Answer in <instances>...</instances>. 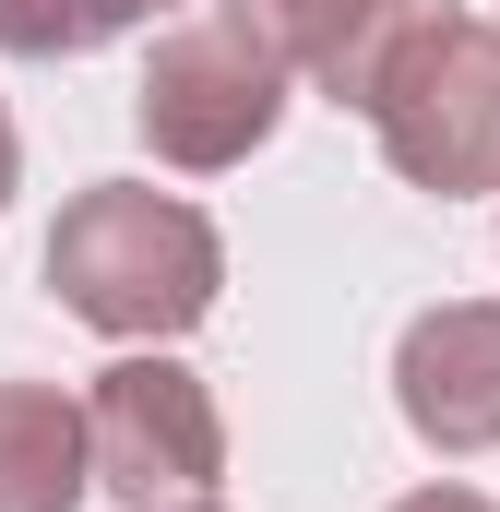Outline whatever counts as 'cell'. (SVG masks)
Masks as SVG:
<instances>
[{
    "label": "cell",
    "instance_id": "obj_2",
    "mask_svg": "<svg viewBox=\"0 0 500 512\" xmlns=\"http://www.w3.org/2000/svg\"><path fill=\"white\" fill-rule=\"evenodd\" d=\"M370 131H381V155H393L405 191H441V203L500 191V24H477V12L429 24L381 72Z\"/></svg>",
    "mask_w": 500,
    "mask_h": 512
},
{
    "label": "cell",
    "instance_id": "obj_6",
    "mask_svg": "<svg viewBox=\"0 0 500 512\" xmlns=\"http://www.w3.org/2000/svg\"><path fill=\"white\" fill-rule=\"evenodd\" d=\"M96 429L60 382H0V512H84Z\"/></svg>",
    "mask_w": 500,
    "mask_h": 512
},
{
    "label": "cell",
    "instance_id": "obj_1",
    "mask_svg": "<svg viewBox=\"0 0 500 512\" xmlns=\"http://www.w3.org/2000/svg\"><path fill=\"white\" fill-rule=\"evenodd\" d=\"M48 298L120 346H167L227 298V239L203 203L143 191V179H96L60 203L48 227Z\"/></svg>",
    "mask_w": 500,
    "mask_h": 512
},
{
    "label": "cell",
    "instance_id": "obj_10",
    "mask_svg": "<svg viewBox=\"0 0 500 512\" xmlns=\"http://www.w3.org/2000/svg\"><path fill=\"white\" fill-rule=\"evenodd\" d=\"M12 167H24V143H12V108H0V203H12Z\"/></svg>",
    "mask_w": 500,
    "mask_h": 512
},
{
    "label": "cell",
    "instance_id": "obj_3",
    "mask_svg": "<svg viewBox=\"0 0 500 512\" xmlns=\"http://www.w3.org/2000/svg\"><path fill=\"white\" fill-rule=\"evenodd\" d=\"M286 84H298V72H286L262 36H239V24L215 12V24H167V36H155L131 120H143V143H155L167 167L215 179V167H239V155H262V143H274Z\"/></svg>",
    "mask_w": 500,
    "mask_h": 512
},
{
    "label": "cell",
    "instance_id": "obj_7",
    "mask_svg": "<svg viewBox=\"0 0 500 512\" xmlns=\"http://www.w3.org/2000/svg\"><path fill=\"white\" fill-rule=\"evenodd\" d=\"M215 12H227L239 36H262L286 72H310V84H322V72L346 60V36L370 24V0H215Z\"/></svg>",
    "mask_w": 500,
    "mask_h": 512
},
{
    "label": "cell",
    "instance_id": "obj_4",
    "mask_svg": "<svg viewBox=\"0 0 500 512\" xmlns=\"http://www.w3.org/2000/svg\"><path fill=\"white\" fill-rule=\"evenodd\" d=\"M84 429H96V489L131 501V512L215 501V477H227V417H215V382H203V370H179L167 346H131L120 370H96Z\"/></svg>",
    "mask_w": 500,
    "mask_h": 512
},
{
    "label": "cell",
    "instance_id": "obj_5",
    "mask_svg": "<svg viewBox=\"0 0 500 512\" xmlns=\"http://www.w3.org/2000/svg\"><path fill=\"white\" fill-rule=\"evenodd\" d=\"M393 405L429 453H500V298L417 310L393 346Z\"/></svg>",
    "mask_w": 500,
    "mask_h": 512
},
{
    "label": "cell",
    "instance_id": "obj_9",
    "mask_svg": "<svg viewBox=\"0 0 500 512\" xmlns=\"http://www.w3.org/2000/svg\"><path fill=\"white\" fill-rule=\"evenodd\" d=\"M393 512H489V501H477V489H405Z\"/></svg>",
    "mask_w": 500,
    "mask_h": 512
},
{
    "label": "cell",
    "instance_id": "obj_11",
    "mask_svg": "<svg viewBox=\"0 0 500 512\" xmlns=\"http://www.w3.org/2000/svg\"><path fill=\"white\" fill-rule=\"evenodd\" d=\"M179 512H215V501H179Z\"/></svg>",
    "mask_w": 500,
    "mask_h": 512
},
{
    "label": "cell",
    "instance_id": "obj_8",
    "mask_svg": "<svg viewBox=\"0 0 500 512\" xmlns=\"http://www.w3.org/2000/svg\"><path fill=\"white\" fill-rule=\"evenodd\" d=\"M167 0H0V48L12 60H84L131 24H155Z\"/></svg>",
    "mask_w": 500,
    "mask_h": 512
}]
</instances>
